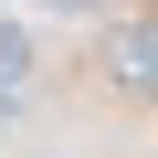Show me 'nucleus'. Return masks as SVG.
<instances>
[{
    "label": "nucleus",
    "instance_id": "nucleus-2",
    "mask_svg": "<svg viewBox=\"0 0 158 158\" xmlns=\"http://www.w3.org/2000/svg\"><path fill=\"white\" fill-rule=\"evenodd\" d=\"M21 74H32V42H21L11 21H0V85H21Z\"/></svg>",
    "mask_w": 158,
    "mask_h": 158
},
{
    "label": "nucleus",
    "instance_id": "nucleus-3",
    "mask_svg": "<svg viewBox=\"0 0 158 158\" xmlns=\"http://www.w3.org/2000/svg\"><path fill=\"white\" fill-rule=\"evenodd\" d=\"M63 11H95V0H63Z\"/></svg>",
    "mask_w": 158,
    "mask_h": 158
},
{
    "label": "nucleus",
    "instance_id": "nucleus-1",
    "mask_svg": "<svg viewBox=\"0 0 158 158\" xmlns=\"http://www.w3.org/2000/svg\"><path fill=\"white\" fill-rule=\"evenodd\" d=\"M106 63H116V85H127V95H148V85H158V21H116Z\"/></svg>",
    "mask_w": 158,
    "mask_h": 158
}]
</instances>
